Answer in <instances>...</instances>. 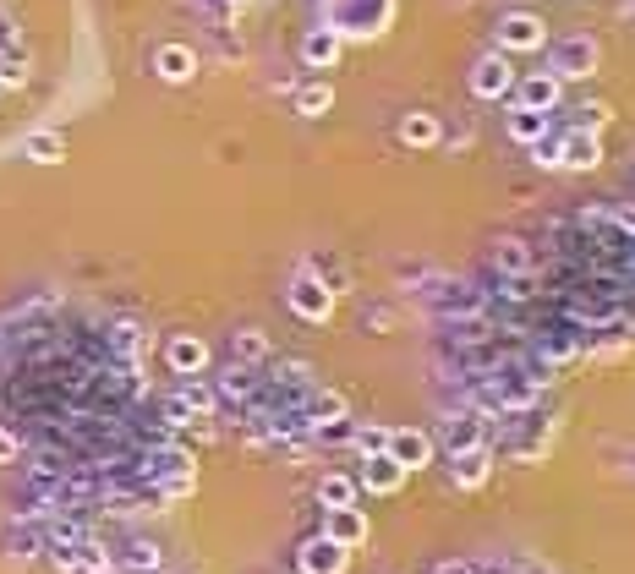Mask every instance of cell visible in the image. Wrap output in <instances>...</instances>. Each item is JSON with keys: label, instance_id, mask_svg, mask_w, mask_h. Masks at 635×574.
<instances>
[{"label": "cell", "instance_id": "6da1fadb", "mask_svg": "<svg viewBox=\"0 0 635 574\" xmlns=\"http://www.w3.org/2000/svg\"><path fill=\"white\" fill-rule=\"evenodd\" d=\"M597 66H603V50L586 33H570V39H559L548 50V72L559 82H586V77H597Z\"/></svg>", "mask_w": 635, "mask_h": 574}, {"label": "cell", "instance_id": "7a4b0ae2", "mask_svg": "<svg viewBox=\"0 0 635 574\" xmlns=\"http://www.w3.org/2000/svg\"><path fill=\"white\" fill-rule=\"evenodd\" d=\"M471 93H477L482 104H504L515 93V66H510V55H499V50H488L477 66H471Z\"/></svg>", "mask_w": 635, "mask_h": 574}, {"label": "cell", "instance_id": "3957f363", "mask_svg": "<svg viewBox=\"0 0 635 574\" xmlns=\"http://www.w3.org/2000/svg\"><path fill=\"white\" fill-rule=\"evenodd\" d=\"M548 44V22L531 11H510L499 17V55H537Z\"/></svg>", "mask_w": 635, "mask_h": 574}, {"label": "cell", "instance_id": "277c9868", "mask_svg": "<svg viewBox=\"0 0 635 574\" xmlns=\"http://www.w3.org/2000/svg\"><path fill=\"white\" fill-rule=\"evenodd\" d=\"M291 312H296V318H307V323H329V312H334V290L323 285L313 268H302V274L291 279Z\"/></svg>", "mask_w": 635, "mask_h": 574}, {"label": "cell", "instance_id": "5b68a950", "mask_svg": "<svg viewBox=\"0 0 635 574\" xmlns=\"http://www.w3.org/2000/svg\"><path fill=\"white\" fill-rule=\"evenodd\" d=\"M384 454L411 476V471H422V465H433V432H422V427H389Z\"/></svg>", "mask_w": 635, "mask_h": 574}, {"label": "cell", "instance_id": "8992f818", "mask_svg": "<svg viewBox=\"0 0 635 574\" xmlns=\"http://www.w3.org/2000/svg\"><path fill=\"white\" fill-rule=\"evenodd\" d=\"M510 104H526V110H542V115H553L564 104V82L553 77V72H526V77H515V93H510Z\"/></svg>", "mask_w": 635, "mask_h": 574}, {"label": "cell", "instance_id": "52a82bcc", "mask_svg": "<svg viewBox=\"0 0 635 574\" xmlns=\"http://www.w3.org/2000/svg\"><path fill=\"white\" fill-rule=\"evenodd\" d=\"M444 449L449 454H466V449H488V416H477V410H455V416H444Z\"/></svg>", "mask_w": 635, "mask_h": 574}, {"label": "cell", "instance_id": "ba28073f", "mask_svg": "<svg viewBox=\"0 0 635 574\" xmlns=\"http://www.w3.org/2000/svg\"><path fill=\"white\" fill-rule=\"evenodd\" d=\"M597 164H603V143H597V132L564 126V132H559V170H597Z\"/></svg>", "mask_w": 635, "mask_h": 574}, {"label": "cell", "instance_id": "9c48e42d", "mask_svg": "<svg viewBox=\"0 0 635 574\" xmlns=\"http://www.w3.org/2000/svg\"><path fill=\"white\" fill-rule=\"evenodd\" d=\"M493 476V449H466V454H449V482H455L460 492H477L488 487Z\"/></svg>", "mask_w": 635, "mask_h": 574}, {"label": "cell", "instance_id": "30bf717a", "mask_svg": "<svg viewBox=\"0 0 635 574\" xmlns=\"http://www.w3.org/2000/svg\"><path fill=\"white\" fill-rule=\"evenodd\" d=\"M323 514H329V520H323V536L340 542L345 553H356V547L367 542V514L356 509V503H351V509H323Z\"/></svg>", "mask_w": 635, "mask_h": 574}, {"label": "cell", "instance_id": "8fae6325", "mask_svg": "<svg viewBox=\"0 0 635 574\" xmlns=\"http://www.w3.org/2000/svg\"><path fill=\"white\" fill-rule=\"evenodd\" d=\"M165 361H170V372H176V378H198V372L209 367V345H203L198 334H176L165 345Z\"/></svg>", "mask_w": 635, "mask_h": 574}, {"label": "cell", "instance_id": "7c38bea8", "mask_svg": "<svg viewBox=\"0 0 635 574\" xmlns=\"http://www.w3.org/2000/svg\"><path fill=\"white\" fill-rule=\"evenodd\" d=\"M302 574H345V564H351V553H345L340 542H329V536H313V542L302 547Z\"/></svg>", "mask_w": 635, "mask_h": 574}, {"label": "cell", "instance_id": "4fadbf2b", "mask_svg": "<svg viewBox=\"0 0 635 574\" xmlns=\"http://www.w3.org/2000/svg\"><path fill=\"white\" fill-rule=\"evenodd\" d=\"M504 132H510V143L521 148H537L542 137L553 132V121L542 110H526V104H510V115H504Z\"/></svg>", "mask_w": 635, "mask_h": 574}, {"label": "cell", "instance_id": "5bb4252c", "mask_svg": "<svg viewBox=\"0 0 635 574\" xmlns=\"http://www.w3.org/2000/svg\"><path fill=\"white\" fill-rule=\"evenodd\" d=\"M493 268H499L504 279H531L537 257H531V246L521 236H499V246H493Z\"/></svg>", "mask_w": 635, "mask_h": 574}, {"label": "cell", "instance_id": "9a60e30c", "mask_svg": "<svg viewBox=\"0 0 635 574\" xmlns=\"http://www.w3.org/2000/svg\"><path fill=\"white\" fill-rule=\"evenodd\" d=\"M356 487H367V492H378V498H384V492H400V487H406V471H400L389 454H373V460H362V476H356Z\"/></svg>", "mask_w": 635, "mask_h": 574}, {"label": "cell", "instance_id": "2e32d148", "mask_svg": "<svg viewBox=\"0 0 635 574\" xmlns=\"http://www.w3.org/2000/svg\"><path fill=\"white\" fill-rule=\"evenodd\" d=\"M302 61L313 66V72H329V66L340 61V33H334V28H313L302 39Z\"/></svg>", "mask_w": 635, "mask_h": 574}, {"label": "cell", "instance_id": "e0dca14e", "mask_svg": "<svg viewBox=\"0 0 635 574\" xmlns=\"http://www.w3.org/2000/svg\"><path fill=\"white\" fill-rule=\"evenodd\" d=\"M438 137H444V126H438V115H427V110H411L406 121H400V143L406 148H438Z\"/></svg>", "mask_w": 635, "mask_h": 574}, {"label": "cell", "instance_id": "ac0fdd59", "mask_svg": "<svg viewBox=\"0 0 635 574\" xmlns=\"http://www.w3.org/2000/svg\"><path fill=\"white\" fill-rule=\"evenodd\" d=\"M154 72L165 82H187L192 72H198V55H192L187 44H165V50L154 55Z\"/></svg>", "mask_w": 635, "mask_h": 574}, {"label": "cell", "instance_id": "d6986e66", "mask_svg": "<svg viewBox=\"0 0 635 574\" xmlns=\"http://www.w3.org/2000/svg\"><path fill=\"white\" fill-rule=\"evenodd\" d=\"M356 492H362V487H356L345 471H329V476L318 482V503H323V509H351Z\"/></svg>", "mask_w": 635, "mask_h": 574}, {"label": "cell", "instance_id": "ffe728a7", "mask_svg": "<svg viewBox=\"0 0 635 574\" xmlns=\"http://www.w3.org/2000/svg\"><path fill=\"white\" fill-rule=\"evenodd\" d=\"M22 154H28L33 164H61L66 159V143H61V132H33L28 143H22Z\"/></svg>", "mask_w": 635, "mask_h": 574}, {"label": "cell", "instance_id": "44dd1931", "mask_svg": "<svg viewBox=\"0 0 635 574\" xmlns=\"http://www.w3.org/2000/svg\"><path fill=\"white\" fill-rule=\"evenodd\" d=\"M323 421H345V400L334 389L313 394V405H307V427H323Z\"/></svg>", "mask_w": 635, "mask_h": 574}, {"label": "cell", "instance_id": "7402d4cb", "mask_svg": "<svg viewBox=\"0 0 635 574\" xmlns=\"http://www.w3.org/2000/svg\"><path fill=\"white\" fill-rule=\"evenodd\" d=\"M329 104H334L329 82H302V88H296V110H302V115H323Z\"/></svg>", "mask_w": 635, "mask_h": 574}, {"label": "cell", "instance_id": "603a6c76", "mask_svg": "<svg viewBox=\"0 0 635 574\" xmlns=\"http://www.w3.org/2000/svg\"><path fill=\"white\" fill-rule=\"evenodd\" d=\"M351 443H356V454H362V460H373V454H384V443H389V427H378V421H367V427H356V432H351Z\"/></svg>", "mask_w": 635, "mask_h": 574}, {"label": "cell", "instance_id": "cb8c5ba5", "mask_svg": "<svg viewBox=\"0 0 635 574\" xmlns=\"http://www.w3.org/2000/svg\"><path fill=\"white\" fill-rule=\"evenodd\" d=\"M608 121H614V110H608L603 99H586V104H575V126H581V132H603Z\"/></svg>", "mask_w": 635, "mask_h": 574}, {"label": "cell", "instance_id": "d4e9b609", "mask_svg": "<svg viewBox=\"0 0 635 574\" xmlns=\"http://www.w3.org/2000/svg\"><path fill=\"white\" fill-rule=\"evenodd\" d=\"M236 356L241 361H263V356H269V339H263L258 328H241V334H236Z\"/></svg>", "mask_w": 635, "mask_h": 574}, {"label": "cell", "instance_id": "484cf974", "mask_svg": "<svg viewBox=\"0 0 635 574\" xmlns=\"http://www.w3.org/2000/svg\"><path fill=\"white\" fill-rule=\"evenodd\" d=\"M121 564H126V569H159V547H154V542H132V547L121 553Z\"/></svg>", "mask_w": 635, "mask_h": 574}, {"label": "cell", "instance_id": "4316f807", "mask_svg": "<svg viewBox=\"0 0 635 574\" xmlns=\"http://www.w3.org/2000/svg\"><path fill=\"white\" fill-rule=\"evenodd\" d=\"M608 225H614L619 230V236H635V203H619V208H608Z\"/></svg>", "mask_w": 635, "mask_h": 574}, {"label": "cell", "instance_id": "83f0119b", "mask_svg": "<svg viewBox=\"0 0 635 574\" xmlns=\"http://www.w3.org/2000/svg\"><path fill=\"white\" fill-rule=\"evenodd\" d=\"M433 574H482L477 564H466V558H444V564H438Z\"/></svg>", "mask_w": 635, "mask_h": 574}, {"label": "cell", "instance_id": "f1b7e54d", "mask_svg": "<svg viewBox=\"0 0 635 574\" xmlns=\"http://www.w3.org/2000/svg\"><path fill=\"white\" fill-rule=\"evenodd\" d=\"M0 460H17V438L11 432H0Z\"/></svg>", "mask_w": 635, "mask_h": 574}, {"label": "cell", "instance_id": "f546056e", "mask_svg": "<svg viewBox=\"0 0 635 574\" xmlns=\"http://www.w3.org/2000/svg\"><path fill=\"white\" fill-rule=\"evenodd\" d=\"M230 6H241V0H230Z\"/></svg>", "mask_w": 635, "mask_h": 574}]
</instances>
